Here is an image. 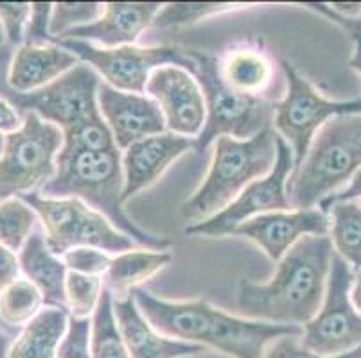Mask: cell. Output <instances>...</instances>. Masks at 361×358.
Segmentation results:
<instances>
[{
    "label": "cell",
    "mask_w": 361,
    "mask_h": 358,
    "mask_svg": "<svg viewBox=\"0 0 361 358\" xmlns=\"http://www.w3.org/2000/svg\"><path fill=\"white\" fill-rule=\"evenodd\" d=\"M124 170L119 149L68 151L61 149L56 158V174L40 190L44 197H75L99 212L114 228L130 236L135 244L153 251H166L171 242L140 229L131 222L123 208Z\"/></svg>",
    "instance_id": "3957f363"
},
{
    "label": "cell",
    "mask_w": 361,
    "mask_h": 358,
    "mask_svg": "<svg viewBox=\"0 0 361 358\" xmlns=\"http://www.w3.org/2000/svg\"><path fill=\"white\" fill-rule=\"evenodd\" d=\"M329 213V233L334 252L349 264L354 272L361 271V201H340L326 210Z\"/></svg>",
    "instance_id": "d4e9b609"
},
{
    "label": "cell",
    "mask_w": 361,
    "mask_h": 358,
    "mask_svg": "<svg viewBox=\"0 0 361 358\" xmlns=\"http://www.w3.org/2000/svg\"><path fill=\"white\" fill-rule=\"evenodd\" d=\"M327 8L336 15L343 16V18H360L361 16V2H333L327 4Z\"/></svg>",
    "instance_id": "b9f144b4"
},
{
    "label": "cell",
    "mask_w": 361,
    "mask_h": 358,
    "mask_svg": "<svg viewBox=\"0 0 361 358\" xmlns=\"http://www.w3.org/2000/svg\"><path fill=\"white\" fill-rule=\"evenodd\" d=\"M97 106L117 147L123 151L142 138L167 131L159 104L147 95L128 94L101 83L97 90Z\"/></svg>",
    "instance_id": "2e32d148"
},
{
    "label": "cell",
    "mask_w": 361,
    "mask_h": 358,
    "mask_svg": "<svg viewBox=\"0 0 361 358\" xmlns=\"http://www.w3.org/2000/svg\"><path fill=\"white\" fill-rule=\"evenodd\" d=\"M4 47H8V38H6L4 27H2V24H0V51H2Z\"/></svg>",
    "instance_id": "f6af8a7d"
},
{
    "label": "cell",
    "mask_w": 361,
    "mask_h": 358,
    "mask_svg": "<svg viewBox=\"0 0 361 358\" xmlns=\"http://www.w3.org/2000/svg\"><path fill=\"white\" fill-rule=\"evenodd\" d=\"M92 358H131L117 326L114 295L106 287L96 314L92 315Z\"/></svg>",
    "instance_id": "4316f807"
},
{
    "label": "cell",
    "mask_w": 361,
    "mask_h": 358,
    "mask_svg": "<svg viewBox=\"0 0 361 358\" xmlns=\"http://www.w3.org/2000/svg\"><path fill=\"white\" fill-rule=\"evenodd\" d=\"M44 295L31 281L18 278L0 290V321L6 328L18 331L44 310Z\"/></svg>",
    "instance_id": "484cf974"
},
{
    "label": "cell",
    "mask_w": 361,
    "mask_h": 358,
    "mask_svg": "<svg viewBox=\"0 0 361 358\" xmlns=\"http://www.w3.org/2000/svg\"><path fill=\"white\" fill-rule=\"evenodd\" d=\"M288 91L281 103H275L274 126L290 143L295 156V170L302 165L314 134L329 118L338 115L361 113V98L329 101L322 97L290 61H282Z\"/></svg>",
    "instance_id": "8fae6325"
},
{
    "label": "cell",
    "mask_w": 361,
    "mask_h": 358,
    "mask_svg": "<svg viewBox=\"0 0 361 358\" xmlns=\"http://www.w3.org/2000/svg\"><path fill=\"white\" fill-rule=\"evenodd\" d=\"M38 224L35 210L20 199L11 197L0 201V244L18 252Z\"/></svg>",
    "instance_id": "83f0119b"
},
{
    "label": "cell",
    "mask_w": 361,
    "mask_h": 358,
    "mask_svg": "<svg viewBox=\"0 0 361 358\" xmlns=\"http://www.w3.org/2000/svg\"><path fill=\"white\" fill-rule=\"evenodd\" d=\"M306 6H311L313 9L320 11L322 15L329 16L331 22H334V24H338L340 27H343L350 36H353L354 54L353 58H350L349 65L350 68H354V70L361 75V16L360 18H343V16L331 11V9L327 8V4H317V2H311V4H306Z\"/></svg>",
    "instance_id": "74e56055"
},
{
    "label": "cell",
    "mask_w": 361,
    "mask_h": 358,
    "mask_svg": "<svg viewBox=\"0 0 361 358\" xmlns=\"http://www.w3.org/2000/svg\"><path fill=\"white\" fill-rule=\"evenodd\" d=\"M104 4L97 2H58L52 6L51 36L52 39L67 34L72 29L94 24L101 18Z\"/></svg>",
    "instance_id": "1f68e13d"
},
{
    "label": "cell",
    "mask_w": 361,
    "mask_h": 358,
    "mask_svg": "<svg viewBox=\"0 0 361 358\" xmlns=\"http://www.w3.org/2000/svg\"><path fill=\"white\" fill-rule=\"evenodd\" d=\"M20 264H18V255L9 248L0 244V290L11 285L20 278Z\"/></svg>",
    "instance_id": "f35d334b"
},
{
    "label": "cell",
    "mask_w": 361,
    "mask_h": 358,
    "mask_svg": "<svg viewBox=\"0 0 361 358\" xmlns=\"http://www.w3.org/2000/svg\"><path fill=\"white\" fill-rule=\"evenodd\" d=\"M63 262L71 272H78V274L87 276H101L106 274L108 267H110L111 260L108 252L101 251V249L94 248H75L65 252Z\"/></svg>",
    "instance_id": "836d02e7"
},
{
    "label": "cell",
    "mask_w": 361,
    "mask_h": 358,
    "mask_svg": "<svg viewBox=\"0 0 361 358\" xmlns=\"http://www.w3.org/2000/svg\"><path fill=\"white\" fill-rule=\"evenodd\" d=\"M8 47L0 51V97L13 104L18 113L38 115L60 127L63 133L85 122L87 118L101 115L97 106V90L101 81L94 68L85 63L75 65L71 72L56 79L54 83L29 94H20L8 84Z\"/></svg>",
    "instance_id": "52a82bcc"
},
{
    "label": "cell",
    "mask_w": 361,
    "mask_h": 358,
    "mask_svg": "<svg viewBox=\"0 0 361 358\" xmlns=\"http://www.w3.org/2000/svg\"><path fill=\"white\" fill-rule=\"evenodd\" d=\"M334 248L329 236H304L279 260L268 283L243 278L238 288L239 317L284 326H306L320 310Z\"/></svg>",
    "instance_id": "6da1fadb"
},
{
    "label": "cell",
    "mask_w": 361,
    "mask_h": 358,
    "mask_svg": "<svg viewBox=\"0 0 361 358\" xmlns=\"http://www.w3.org/2000/svg\"><path fill=\"white\" fill-rule=\"evenodd\" d=\"M65 292H67V310H71V315L92 317L96 314L104 292L103 278L68 271Z\"/></svg>",
    "instance_id": "f1b7e54d"
},
{
    "label": "cell",
    "mask_w": 361,
    "mask_h": 358,
    "mask_svg": "<svg viewBox=\"0 0 361 358\" xmlns=\"http://www.w3.org/2000/svg\"><path fill=\"white\" fill-rule=\"evenodd\" d=\"M24 199L38 215L45 233V241L52 252L63 256L75 248H94L104 252L133 251L135 242L114 228L106 217L92 210L75 197H44L40 192L25 193Z\"/></svg>",
    "instance_id": "ba28073f"
},
{
    "label": "cell",
    "mask_w": 361,
    "mask_h": 358,
    "mask_svg": "<svg viewBox=\"0 0 361 358\" xmlns=\"http://www.w3.org/2000/svg\"><path fill=\"white\" fill-rule=\"evenodd\" d=\"M146 91L159 104L169 133L198 138L207 118V106L198 79L187 68L166 65L157 68Z\"/></svg>",
    "instance_id": "5bb4252c"
},
{
    "label": "cell",
    "mask_w": 361,
    "mask_h": 358,
    "mask_svg": "<svg viewBox=\"0 0 361 358\" xmlns=\"http://www.w3.org/2000/svg\"><path fill=\"white\" fill-rule=\"evenodd\" d=\"M29 15L31 4L27 2H0V24L4 27L9 47L16 49L24 44Z\"/></svg>",
    "instance_id": "e575fe53"
},
{
    "label": "cell",
    "mask_w": 361,
    "mask_h": 358,
    "mask_svg": "<svg viewBox=\"0 0 361 358\" xmlns=\"http://www.w3.org/2000/svg\"><path fill=\"white\" fill-rule=\"evenodd\" d=\"M162 6L159 2H106L103 15L94 24L72 29L54 39H81L104 49L135 45L139 36L153 25Z\"/></svg>",
    "instance_id": "ac0fdd59"
},
{
    "label": "cell",
    "mask_w": 361,
    "mask_h": 358,
    "mask_svg": "<svg viewBox=\"0 0 361 358\" xmlns=\"http://www.w3.org/2000/svg\"><path fill=\"white\" fill-rule=\"evenodd\" d=\"M52 44L61 45L71 51L85 65L92 67L106 84L128 94H144L151 74L166 65L187 68L195 74L196 63L189 51L180 47H137V45H124V47L104 49L97 47L81 39H52Z\"/></svg>",
    "instance_id": "30bf717a"
},
{
    "label": "cell",
    "mask_w": 361,
    "mask_h": 358,
    "mask_svg": "<svg viewBox=\"0 0 361 358\" xmlns=\"http://www.w3.org/2000/svg\"><path fill=\"white\" fill-rule=\"evenodd\" d=\"M137 307L159 333L232 358H262L282 337H302L300 326L252 321L231 315L207 301H166L142 287L131 290Z\"/></svg>",
    "instance_id": "7a4b0ae2"
},
{
    "label": "cell",
    "mask_w": 361,
    "mask_h": 358,
    "mask_svg": "<svg viewBox=\"0 0 361 358\" xmlns=\"http://www.w3.org/2000/svg\"><path fill=\"white\" fill-rule=\"evenodd\" d=\"M114 314L131 358H183L205 351L202 346L159 333L144 317L131 294L114 300Z\"/></svg>",
    "instance_id": "d6986e66"
},
{
    "label": "cell",
    "mask_w": 361,
    "mask_h": 358,
    "mask_svg": "<svg viewBox=\"0 0 361 358\" xmlns=\"http://www.w3.org/2000/svg\"><path fill=\"white\" fill-rule=\"evenodd\" d=\"M75 65H80V59L58 44H22L9 61L8 84L15 91L29 94L54 83Z\"/></svg>",
    "instance_id": "ffe728a7"
},
{
    "label": "cell",
    "mask_w": 361,
    "mask_h": 358,
    "mask_svg": "<svg viewBox=\"0 0 361 358\" xmlns=\"http://www.w3.org/2000/svg\"><path fill=\"white\" fill-rule=\"evenodd\" d=\"M18 264L25 280L31 281L42 292L47 307L67 310L65 281H67L68 269L63 258L54 255L49 248L42 229H35L24 248L18 251Z\"/></svg>",
    "instance_id": "44dd1931"
},
{
    "label": "cell",
    "mask_w": 361,
    "mask_h": 358,
    "mask_svg": "<svg viewBox=\"0 0 361 358\" xmlns=\"http://www.w3.org/2000/svg\"><path fill=\"white\" fill-rule=\"evenodd\" d=\"M218 61L223 83L246 97H261L274 83V63L257 49H234Z\"/></svg>",
    "instance_id": "7402d4cb"
},
{
    "label": "cell",
    "mask_w": 361,
    "mask_h": 358,
    "mask_svg": "<svg viewBox=\"0 0 361 358\" xmlns=\"http://www.w3.org/2000/svg\"><path fill=\"white\" fill-rule=\"evenodd\" d=\"M4 142H6V136L4 134H0V156H2V151H4Z\"/></svg>",
    "instance_id": "bcb514c9"
},
{
    "label": "cell",
    "mask_w": 361,
    "mask_h": 358,
    "mask_svg": "<svg viewBox=\"0 0 361 358\" xmlns=\"http://www.w3.org/2000/svg\"><path fill=\"white\" fill-rule=\"evenodd\" d=\"M195 138L180 136L169 131L131 143L123 156V203L153 185L169 169L171 163L176 162L187 151L195 149Z\"/></svg>",
    "instance_id": "e0dca14e"
},
{
    "label": "cell",
    "mask_w": 361,
    "mask_h": 358,
    "mask_svg": "<svg viewBox=\"0 0 361 358\" xmlns=\"http://www.w3.org/2000/svg\"><path fill=\"white\" fill-rule=\"evenodd\" d=\"M353 199H357V201L361 199V169L354 174L353 179H350V183H349V186H345V188L340 190V192H334V193H331L329 197H326V199L320 203V210L326 213V210L329 208L331 205H334V203L353 201Z\"/></svg>",
    "instance_id": "ab89813d"
},
{
    "label": "cell",
    "mask_w": 361,
    "mask_h": 358,
    "mask_svg": "<svg viewBox=\"0 0 361 358\" xmlns=\"http://www.w3.org/2000/svg\"><path fill=\"white\" fill-rule=\"evenodd\" d=\"M171 260L173 256L167 251H153V249H147V251L133 249V251L117 255L104 274V287L111 292L116 300L126 298L140 283L169 265Z\"/></svg>",
    "instance_id": "cb8c5ba5"
},
{
    "label": "cell",
    "mask_w": 361,
    "mask_h": 358,
    "mask_svg": "<svg viewBox=\"0 0 361 358\" xmlns=\"http://www.w3.org/2000/svg\"><path fill=\"white\" fill-rule=\"evenodd\" d=\"M20 129L8 134L0 156V201L44 188L56 174L63 131L35 113L22 115Z\"/></svg>",
    "instance_id": "9c48e42d"
},
{
    "label": "cell",
    "mask_w": 361,
    "mask_h": 358,
    "mask_svg": "<svg viewBox=\"0 0 361 358\" xmlns=\"http://www.w3.org/2000/svg\"><path fill=\"white\" fill-rule=\"evenodd\" d=\"M0 326H2V328H6L4 324H2V321H0ZM6 330H9V328H6ZM9 331H13V330H9ZM15 333H16V331H15Z\"/></svg>",
    "instance_id": "7dc6e473"
},
{
    "label": "cell",
    "mask_w": 361,
    "mask_h": 358,
    "mask_svg": "<svg viewBox=\"0 0 361 358\" xmlns=\"http://www.w3.org/2000/svg\"><path fill=\"white\" fill-rule=\"evenodd\" d=\"M67 310L44 307L16 335L8 358H58V347L67 331Z\"/></svg>",
    "instance_id": "603a6c76"
},
{
    "label": "cell",
    "mask_w": 361,
    "mask_h": 358,
    "mask_svg": "<svg viewBox=\"0 0 361 358\" xmlns=\"http://www.w3.org/2000/svg\"><path fill=\"white\" fill-rule=\"evenodd\" d=\"M13 337H15V331H9L6 328L0 326V358H8L9 350H11Z\"/></svg>",
    "instance_id": "7bdbcfd3"
},
{
    "label": "cell",
    "mask_w": 361,
    "mask_h": 358,
    "mask_svg": "<svg viewBox=\"0 0 361 358\" xmlns=\"http://www.w3.org/2000/svg\"><path fill=\"white\" fill-rule=\"evenodd\" d=\"M295 156L290 143L277 134V162L268 176L250 183L231 205L205 221L185 228L187 235L223 236L232 235L238 226L248 219L271 212H286L291 208L288 199V176L293 174Z\"/></svg>",
    "instance_id": "4fadbf2b"
},
{
    "label": "cell",
    "mask_w": 361,
    "mask_h": 358,
    "mask_svg": "<svg viewBox=\"0 0 361 358\" xmlns=\"http://www.w3.org/2000/svg\"><path fill=\"white\" fill-rule=\"evenodd\" d=\"M350 300H353L357 312H361V271L357 272V276H354V283L353 288H350Z\"/></svg>",
    "instance_id": "ee69618b"
},
{
    "label": "cell",
    "mask_w": 361,
    "mask_h": 358,
    "mask_svg": "<svg viewBox=\"0 0 361 358\" xmlns=\"http://www.w3.org/2000/svg\"><path fill=\"white\" fill-rule=\"evenodd\" d=\"M58 358H92V317L68 315L67 331L58 347Z\"/></svg>",
    "instance_id": "d6a6232c"
},
{
    "label": "cell",
    "mask_w": 361,
    "mask_h": 358,
    "mask_svg": "<svg viewBox=\"0 0 361 358\" xmlns=\"http://www.w3.org/2000/svg\"><path fill=\"white\" fill-rule=\"evenodd\" d=\"M196 63V79L203 90L207 118L195 140V149L203 153L219 136L248 140L274 124L275 103L261 97H246L231 90L219 77V61L214 56L189 51Z\"/></svg>",
    "instance_id": "8992f818"
},
{
    "label": "cell",
    "mask_w": 361,
    "mask_h": 358,
    "mask_svg": "<svg viewBox=\"0 0 361 358\" xmlns=\"http://www.w3.org/2000/svg\"><path fill=\"white\" fill-rule=\"evenodd\" d=\"M22 122H24V118L16 111V108L9 104L6 98L0 97V134L8 136V134L15 133L20 129Z\"/></svg>",
    "instance_id": "60d3db41"
},
{
    "label": "cell",
    "mask_w": 361,
    "mask_h": 358,
    "mask_svg": "<svg viewBox=\"0 0 361 358\" xmlns=\"http://www.w3.org/2000/svg\"><path fill=\"white\" fill-rule=\"evenodd\" d=\"M52 6L49 2H32L29 22L25 25L24 44L45 45L52 44L51 36V15Z\"/></svg>",
    "instance_id": "d590c367"
},
{
    "label": "cell",
    "mask_w": 361,
    "mask_h": 358,
    "mask_svg": "<svg viewBox=\"0 0 361 358\" xmlns=\"http://www.w3.org/2000/svg\"><path fill=\"white\" fill-rule=\"evenodd\" d=\"M361 169V113L329 118L288 183L291 208L320 205Z\"/></svg>",
    "instance_id": "5b68a950"
},
{
    "label": "cell",
    "mask_w": 361,
    "mask_h": 358,
    "mask_svg": "<svg viewBox=\"0 0 361 358\" xmlns=\"http://www.w3.org/2000/svg\"><path fill=\"white\" fill-rule=\"evenodd\" d=\"M275 162L277 133L271 127L248 140L219 136L209 174L191 199L182 205V215L191 224L216 215L250 183L268 176Z\"/></svg>",
    "instance_id": "277c9868"
},
{
    "label": "cell",
    "mask_w": 361,
    "mask_h": 358,
    "mask_svg": "<svg viewBox=\"0 0 361 358\" xmlns=\"http://www.w3.org/2000/svg\"><path fill=\"white\" fill-rule=\"evenodd\" d=\"M354 271L334 252L320 310L302 326L300 344L320 357H338L361 346V312L350 300Z\"/></svg>",
    "instance_id": "7c38bea8"
},
{
    "label": "cell",
    "mask_w": 361,
    "mask_h": 358,
    "mask_svg": "<svg viewBox=\"0 0 361 358\" xmlns=\"http://www.w3.org/2000/svg\"><path fill=\"white\" fill-rule=\"evenodd\" d=\"M235 8L238 6L228 4V2H171V4L162 6L159 15L153 20V27L169 29L191 25L207 16L219 15V13Z\"/></svg>",
    "instance_id": "f546056e"
},
{
    "label": "cell",
    "mask_w": 361,
    "mask_h": 358,
    "mask_svg": "<svg viewBox=\"0 0 361 358\" xmlns=\"http://www.w3.org/2000/svg\"><path fill=\"white\" fill-rule=\"evenodd\" d=\"M262 358H361V346L338 357H320L302 346L298 337H282L266 347Z\"/></svg>",
    "instance_id": "8d00e7d4"
},
{
    "label": "cell",
    "mask_w": 361,
    "mask_h": 358,
    "mask_svg": "<svg viewBox=\"0 0 361 358\" xmlns=\"http://www.w3.org/2000/svg\"><path fill=\"white\" fill-rule=\"evenodd\" d=\"M329 215L318 208L271 212L248 219L232 235L255 242L270 260L279 262L304 236H326Z\"/></svg>",
    "instance_id": "9a60e30c"
},
{
    "label": "cell",
    "mask_w": 361,
    "mask_h": 358,
    "mask_svg": "<svg viewBox=\"0 0 361 358\" xmlns=\"http://www.w3.org/2000/svg\"><path fill=\"white\" fill-rule=\"evenodd\" d=\"M63 149L68 151H114L119 149L110 127L101 115L87 118L63 133Z\"/></svg>",
    "instance_id": "4dcf8cb0"
}]
</instances>
